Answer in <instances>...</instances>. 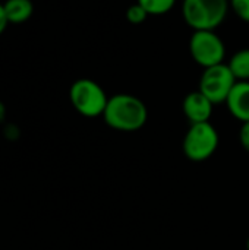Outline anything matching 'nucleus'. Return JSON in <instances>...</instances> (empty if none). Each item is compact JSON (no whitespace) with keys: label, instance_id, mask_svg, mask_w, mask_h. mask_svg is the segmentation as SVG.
I'll return each instance as SVG.
<instances>
[{"label":"nucleus","instance_id":"obj_9","mask_svg":"<svg viewBox=\"0 0 249 250\" xmlns=\"http://www.w3.org/2000/svg\"><path fill=\"white\" fill-rule=\"evenodd\" d=\"M3 7L7 21L12 25L26 22L34 13V3L31 0H6Z\"/></svg>","mask_w":249,"mask_h":250},{"label":"nucleus","instance_id":"obj_15","mask_svg":"<svg viewBox=\"0 0 249 250\" xmlns=\"http://www.w3.org/2000/svg\"><path fill=\"white\" fill-rule=\"evenodd\" d=\"M9 25V21L6 18V13H4V7H3V3H0V35L4 32L6 26Z\"/></svg>","mask_w":249,"mask_h":250},{"label":"nucleus","instance_id":"obj_11","mask_svg":"<svg viewBox=\"0 0 249 250\" xmlns=\"http://www.w3.org/2000/svg\"><path fill=\"white\" fill-rule=\"evenodd\" d=\"M136 3H139L150 16H161L175 7L176 0H136Z\"/></svg>","mask_w":249,"mask_h":250},{"label":"nucleus","instance_id":"obj_2","mask_svg":"<svg viewBox=\"0 0 249 250\" xmlns=\"http://www.w3.org/2000/svg\"><path fill=\"white\" fill-rule=\"evenodd\" d=\"M229 0H183L182 16L194 31H214L229 12Z\"/></svg>","mask_w":249,"mask_h":250},{"label":"nucleus","instance_id":"obj_12","mask_svg":"<svg viewBox=\"0 0 249 250\" xmlns=\"http://www.w3.org/2000/svg\"><path fill=\"white\" fill-rule=\"evenodd\" d=\"M125 16H126V21H128L129 23H132V25H141V23L145 22V19H147L150 15L147 13V10H145L139 3H134V4H131V6L126 9Z\"/></svg>","mask_w":249,"mask_h":250},{"label":"nucleus","instance_id":"obj_10","mask_svg":"<svg viewBox=\"0 0 249 250\" xmlns=\"http://www.w3.org/2000/svg\"><path fill=\"white\" fill-rule=\"evenodd\" d=\"M227 66L236 81H249V48H242L236 51L230 57Z\"/></svg>","mask_w":249,"mask_h":250},{"label":"nucleus","instance_id":"obj_17","mask_svg":"<svg viewBox=\"0 0 249 250\" xmlns=\"http://www.w3.org/2000/svg\"><path fill=\"white\" fill-rule=\"evenodd\" d=\"M247 250H249V237L248 240H247Z\"/></svg>","mask_w":249,"mask_h":250},{"label":"nucleus","instance_id":"obj_16","mask_svg":"<svg viewBox=\"0 0 249 250\" xmlns=\"http://www.w3.org/2000/svg\"><path fill=\"white\" fill-rule=\"evenodd\" d=\"M4 117H6V107H4V104L0 101V123L4 120Z\"/></svg>","mask_w":249,"mask_h":250},{"label":"nucleus","instance_id":"obj_13","mask_svg":"<svg viewBox=\"0 0 249 250\" xmlns=\"http://www.w3.org/2000/svg\"><path fill=\"white\" fill-rule=\"evenodd\" d=\"M229 4L241 21L249 23V0H229Z\"/></svg>","mask_w":249,"mask_h":250},{"label":"nucleus","instance_id":"obj_14","mask_svg":"<svg viewBox=\"0 0 249 250\" xmlns=\"http://www.w3.org/2000/svg\"><path fill=\"white\" fill-rule=\"evenodd\" d=\"M239 142L242 145V148L249 152V122L242 123L241 130H239Z\"/></svg>","mask_w":249,"mask_h":250},{"label":"nucleus","instance_id":"obj_7","mask_svg":"<svg viewBox=\"0 0 249 250\" xmlns=\"http://www.w3.org/2000/svg\"><path fill=\"white\" fill-rule=\"evenodd\" d=\"M213 107L214 104L200 91L189 92L182 103L183 114L191 125L210 122L213 116Z\"/></svg>","mask_w":249,"mask_h":250},{"label":"nucleus","instance_id":"obj_4","mask_svg":"<svg viewBox=\"0 0 249 250\" xmlns=\"http://www.w3.org/2000/svg\"><path fill=\"white\" fill-rule=\"evenodd\" d=\"M219 144L220 136L217 129L210 122H204L189 126L182 142V149L189 161L203 163L214 155Z\"/></svg>","mask_w":249,"mask_h":250},{"label":"nucleus","instance_id":"obj_8","mask_svg":"<svg viewBox=\"0 0 249 250\" xmlns=\"http://www.w3.org/2000/svg\"><path fill=\"white\" fill-rule=\"evenodd\" d=\"M225 104L236 120L249 122V81H238Z\"/></svg>","mask_w":249,"mask_h":250},{"label":"nucleus","instance_id":"obj_3","mask_svg":"<svg viewBox=\"0 0 249 250\" xmlns=\"http://www.w3.org/2000/svg\"><path fill=\"white\" fill-rule=\"evenodd\" d=\"M72 107L84 117L94 119L103 116L109 97L106 91L92 79L82 78L75 81L69 89Z\"/></svg>","mask_w":249,"mask_h":250},{"label":"nucleus","instance_id":"obj_5","mask_svg":"<svg viewBox=\"0 0 249 250\" xmlns=\"http://www.w3.org/2000/svg\"><path fill=\"white\" fill-rule=\"evenodd\" d=\"M189 53L197 64L207 69L223 63L226 45L214 31H194L189 38Z\"/></svg>","mask_w":249,"mask_h":250},{"label":"nucleus","instance_id":"obj_1","mask_svg":"<svg viewBox=\"0 0 249 250\" xmlns=\"http://www.w3.org/2000/svg\"><path fill=\"white\" fill-rule=\"evenodd\" d=\"M106 125L119 132H136L145 126L148 110L142 100L131 94H116L109 97L103 113Z\"/></svg>","mask_w":249,"mask_h":250},{"label":"nucleus","instance_id":"obj_6","mask_svg":"<svg viewBox=\"0 0 249 250\" xmlns=\"http://www.w3.org/2000/svg\"><path fill=\"white\" fill-rule=\"evenodd\" d=\"M236 78L226 63H220L204 69L200 78L198 91L203 92L214 105L226 103L232 88L236 83Z\"/></svg>","mask_w":249,"mask_h":250}]
</instances>
